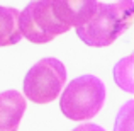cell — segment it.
Wrapping results in <instances>:
<instances>
[{
  "label": "cell",
  "mask_w": 134,
  "mask_h": 131,
  "mask_svg": "<svg viewBox=\"0 0 134 131\" xmlns=\"http://www.w3.org/2000/svg\"><path fill=\"white\" fill-rule=\"evenodd\" d=\"M66 66L58 58H43L24 77V97L34 104H49L66 85Z\"/></svg>",
  "instance_id": "3"
},
{
  "label": "cell",
  "mask_w": 134,
  "mask_h": 131,
  "mask_svg": "<svg viewBox=\"0 0 134 131\" xmlns=\"http://www.w3.org/2000/svg\"><path fill=\"white\" fill-rule=\"evenodd\" d=\"M132 114H134V101H129V102H126L121 107V111H119L117 118H115L114 131H134Z\"/></svg>",
  "instance_id": "9"
},
{
  "label": "cell",
  "mask_w": 134,
  "mask_h": 131,
  "mask_svg": "<svg viewBox=\"0 0 134 131\" xmlns=\"http://www.w3.org/2000/svg\"><path fill=\"white\" fill-rule=\"evenodd\" d=\"M107 92L102 80L95 75L73 78L59 99L61 112L71 121H87L100 112Z\"/></svg>",
  "instance_id": "2"
},
{
  "label": "cell",
  "mask_w": 134,
  "mask_h": 131,
  "mask_svg": "<svg viewBox=\"0 0 134 131\" xmlns=\"http://www.w3.org/2000/svg\"><path fill=\"white\" fill-rule=\"evenodd\" d=\"M114 80L122 90L134 92V56L121 60L114 66Z\"/></svg>",
  "instance_id": "8"
},
{
  "label": "cell",
  "mask_w": 134,
  "mask_h": 131,
  "mask_svg": "<svg viewBox=\"0 0 134 131\" xmlns=\"http://www.w3.org/2000/svg\"><path fill=\"white\" fill-rule=\"evenodd\" d=\"M97 0H51L56 19L68 27H82L93 17Z\"/></svg>",
  "instance_id": "5"
},
{
  "label": "cell",
  "mask_w": 134,
  "mask_h": 131,
  "mask_svg": "<svg viewBox=\"0 0 134 131\" xmlns=\"http://www.w3.org/2000/svg\"><path fill=\"white\" fill-rule=\"evenodd\" d=\"M134 2L117 0L115 3L98 2L93 17L82 27H76V36L87 46L105 48L132 26Z\"/></svg>",
  "instance_id": "1"
},
{
  "label": "cell",
  "mask_w": 134,
  "mask_h": 131,
  "mask_svg": "<svg viewBox=\"0 0 134 131\" xmlns=\"http://www.w3.org/2000/svg\"><path fill=\"white\" fill-rule=\"evenodd\" d=\"M20 36L34 44L51 43L59 34L70 31L66 24L56 19L51 0H31L22 12H19Z\"/></svg>",
  "instance_id": "4"
},
{
  "label": "cell",
  "mask_w": 134,
  "mask_h": 131,
  "mask_svg": "<svg viewBox=\"0 0 134 131\" xmlns=\"http://www.w3.org/2000/svg\"><path fill=\"white\" fill-rule=\"evenodd\" d=\"M22 39L19 31V10L0 5V48L14 46Z\"/></svg>",
  "instance_id": "7"
},
{
  "label": "cell",
  "mask_w": 134,
  "mask_h": 131,
  "mask_svg": "<svg viewBox=\"0 0 134 131\" xmlns=\"http://www.w3.org/2000/svg\"><path fill=\"white\" fill-rule=\"evenodd\" d=\"M26 112V97L17 90L0 92V131H17Z\"/></svg>",
  "instance_id": "6"
},
{
  "label": "cell",
  "mask_w": 134,
  "mask_h": 131,
  "mask_svg": "<svg viewBox=\"0 0 134 131\" xmlns=\"http://www.w3.org/2000/svg\"><path fill=\"white\" fill-rule=\"evenodd\" d=\"M73 131H105L102 126H98V124H93V123H85V124H80V126H76Z\"/></svg>",
  "instance_id": "10"
}]
</instances>
